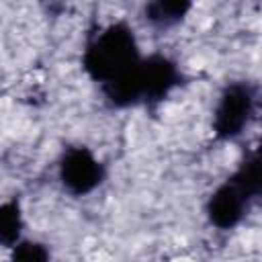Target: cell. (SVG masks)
Segmentation results:
<instances>
[{
	"mask_svg": "<svg viewBox=\"0 0 262 262\" xmlns=\"http://www.w3.org/2000/svg\"><path fill=\"white\" fill-rule=\"evenodd\" d=\"M139 59L141 55L133 29L125 20H115L90 37L82 55V66L94 82L106 84L131 70Z\"/></svg>",
	"mask_w": 262,
	"mask_h": 262,
	"instance_id": "obj_1",
	"label": "cell"
},
{
	"mask_svg": "<svg viewBox=\"0 0 262 262\" xmlns=\"http://www.w3.org/2000/svg\"><path fill=\"white\" fill-rule=\"evenodd\" d=\"M256 108V90L248 82H231L227 84L215 104L213 111V133L217 139L229 141L242 135L248 127Z\"/></svg>",
	"mask_w": 262,
	"mask_h": 262,
	"instance_id": "obj_2",
	"label": "cell"
},
{
	"mask_svg": "<svg viewBox=\"0 0 262 262\" xmlns=\"http://www.w3.org/2000/svg\"><path fill=\"white\" fill-rule=\"evenodd\" d=\"M59 182L61 186L74 194L84 196L96 190L104 180V166L96 158V154L86 145H74L68 147L57 166Z\"/></svg>",
	"mask_w": 262,
	"mask_h": 262,
	"instance_id": "obj_3",
	"label": "cell"
},
{
	"mask_svg": "<svg viewBox=\"0 0 262 262\" xmlns=\"http://www.w3.org/2000/svg\"><path fill=\"white\" fill-rule=\"evenodd\" d=\"M139 86H141V102L156 104L162 102L180 82V70L174 59L162 53H151L139 59L137 66Z\"/></svg>",
	"mask_w": 262,
	"mask_h": 262,
	"instance_id": "obj_4",
	"label": "cell"
},
{
	"mask_svg": "<svg viewBox=\"0 0 262 262\" xmlns=\"http://www.w3.org/2000/svg\"><path fill=\"white\" fill-rule=\"evenodd\" d=\"M250 203H252V199L233 180L227 178L223 184H219L211 192L205 213H207V219L211 221V225H215L219 229H231L244 219V215L250 209Z\"/></svg>",
	"mask_w": 262,
	"mask_h": 262,
	"instance_id": "obj_5",
	"label": "cell"
},
{
	"mask_svg": "<svg viewBox=\"0 0 262 262\" xmlns=\"http://www.w3.org/2000/svg\"><path fill=\"white\" fill-rule=\"evenodd\" d=\"M137 66H139V61L131 70H127L125 74H121V76L113 78L111 82L102 84L104 98L111 106L127 108V106H133V104L141 102V86H139Z\"/></svg>",
	"mask_w": 262,
	"mask_h": 262,
	"instance_id": "obj_6",
	"label": "cell"
},
{
	"mask_svg": "<svg viewBox=\"0 0 262 262\" xmlns=\"http://www.w3.org/2000/svg\"><path fill=\"white\" fill-rule=\"evenodd\" d=\"M190 8H192V4L186 0H154V2L145 4L143 16L154 27L168 29V27L182 23L184 16L190 12Z\"/></svg>",
	"mask_w": 262,
	"mask_h": 262,
	"instance_id": "obj_7",
	"label": "cell"
},
{
	"mask_svg": "<svg viewBox=\"0 0 262 262\" xmlns=\"http://www.w3.org/2000/svg\"><path fill=\"white\" fill-rule=\"evenodd\" d=\"M25 221H23V209L16 199H8L0 203V246L12 248L20 242Z\"/></svg>",
	"mask_w": 262,
	"mask_h": 262,
	"instance_id": "obj_8",
	"label": "cell"
},
{
	"mask_svg": "<svg viewBox=\"0 0 262 262\" xmlns=\"http://www.w3.org/2000/svg\"><path fill=\"white\" fill-rule=\"evenodd\" d=\"M229 180H233L254 201L262 188V164H260L258 151H252L250 156H246V160L237 166V170L229 176Z\"/></svg>",
	"mask_w": 262,
	"mask_h": 262,
	"instance_id": "obj_9",
	"label": "cell"
},
{
	"mask_svg": "<svg viewBox=\"0 0 262 262\" xmlns=\"http://www.w3.org/2000/svg\"><path fill=\"white\" fill-rule=\"evenodd\" d=\"M10 262H51V256L41 242L20 239L16 246H12Z\"/></svg>",
	"mask_w": 262,
	"mask_h": 262,
	"instance_id": "obj_10",
	"label": "cell"
}]
</instances>
